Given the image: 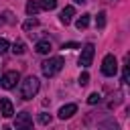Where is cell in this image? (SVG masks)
<instances>
[{"label":"cell","mask_w":130,"mask_h":130,"mask_svg":"<svg viewBox=\"0 0 130 130\" xmlns=\"http://www.w3.org/2000/svg\"><path fill=\"white\" fill-rule=\"evenodd\" d=\"M12 51H14L16 55H22V53L26 51V45H24L22 41H14V45H12Z\"/></svg>","instance_id":"13"},{"label":"cell","mask_w":130,"mask_h":130,"mask_svg":"<svg viewBox=\"0 0 130 130\" xmlns=\"http://www.w3.org/2000/svg\"><path fill=\"white\" fill-rule=\"evenodd\" d=\"M100 100H102V95H100L98 91H93V93H91V95L87 98V104H91V106H93V104H98Z\"/></svg>","instance_id":"17"},{"label":"cell","mask_w":130,"mask_h":130,"mask_svg":"<svg viewBox=\"0 0 130 130\" xmlns=\"http://www.w3.org/2000/svg\"><path fill=\"white\" fill-rule=\"evenodd\" d=\"M75 26L79 28V30H83V28H87L89 26V14H81L77 20H75Z\"/></svg>","instance_id":"12"},{"label":"cell","mask_w":130,"mask_h":130,"mask_svg":"<svg viewBox=\"0 0 130 130\" xmlns=\"http://www.w3.org/2000/svg\"><path fill=\"white\" fill-rule=\"evenodd\" d=\"M93 55H95V47L91 43H87L83 49H81V55H79V65L81 67H89L91 61H93Z\"/></svg>","instance_id":"4"},{"label":"cell","mask_w":130,"mask_h":130,"mask_svg":"<svg viewBox=\"0 0 130 130\" xmlns=\"http://www.w3.org/2000/svg\"><path fill=\"white\" fill-rule=\"evenodd\" d=\"M95 26H98V28H104V26H106V12H104V10L95 16Z\"/></svg>","instance_id":"15"},{"label":"cell","mask_w":130,"mask_h":130,"mask_svg":"<svg viewBox=\"0 0 130 130\" xmlns=\"http://www.w3.org/2000/svg\"><path fill=\"white\" fill-rule=\"evenodd\" d=\"M102 73L108 75V77H114L118 73V61L114 55H106L104 61H102Z\"/></svg>","instance_id":"3"},{"label":"cell","mask_w":130,"mask_h":130,"mask_svg":"<svg viewBox=\"0 0 130 130\" xmlns=\"http://www.w3.org/2000/svg\"><path fill=\"white\" fill-rule=\"evenodd\" d=\"M8 47H10L8 41H6V39H0V55H4V53L8 51Z\"/></svg>","instance_id":"20"},{"label":"cell","mask_w":130,"mask_h":130,"mask_svg":"<svg viewBox=\"0 0 130 130\" xmlns=\"http://www.w3.org/2000/svg\"><path fill=\"white\" fill-rule=\"evenodd\" d=\"M73 2H75V4H85L87 0H73Z\"/></svg>","instance_id":"22"},{"label":"cell","mask_w":130,"mask_h":130,"mask_svg":"<svg viewBox=\"0 0 130 130\" xmlns=\"http://www.w3.org/2000/svg\"><path fill=\"white\" fill-rule=\"evenodd\" d=\"M87 83H89V73L83 71V73L79 75V85H87Z\"/></svg>","instance_id":"19"},{"label":"cell","mask_w":130,"mask_h":130,"mask_svg":"<svg viewBox=\"0 0 130 130\" xmlns=\"http://www.w3.org/2000/svg\"><path fill=\"white\" fill-rule=\"evenodd\" d=\"M30 126H32V116H30L28 112H20V114L16 116V120H14V128L26 130V128H30Z\"/></svg>","instance_id":"6"},{"label":"cell","mask_w":130,"mask_h":130,"mask_svg":"<svg viewBox=\"0 0 130 130\" xmlns=\"http://www.w3.org/2000/svg\"><path fill=\"white\" fill-rule=\"evenodd\" d=\"M39 124H51V114H39Z\"/></svg>","instance_id":"18"},{"label":"cell","mask_w":130,"mask_h":130,"mask_svg":"<svg viewBox=\"0 0 130 130\" xmlns=\"http://www.w3.org/2000/svg\"><path fill=\"white\" fill-rule=\"evenodd\" d=\"M39 87H41L39 79H37L35 75H28V77L22 81V85H20V98H22V100H32V98L39 93Z\"/></svg>","instance_id":"1"},{"label":"cell","mask_w":130,"mask_h":130,"mask_svg":"<svg viewBox=\"0 0 130 130\" xmlns=\"http://www.w3.org/2000/svg\"><path fill=\"white\" fill-rule=\"evenodd\" d=\"M73 16H75V8H73V6H65V8L61 10V14H59V18H61L63 24H69Z\"/></svg>","instance_id":"8"},{"label":"cell","mask_w":130,"mask_h":130,"mask_svg":"<svg viewBox=\"0 0 130 130\" xmlns=\"http://www.w3.org/2000/svg\"><path fill=\"white\" fill-rule=\"evenodd\" d=\"M0 114H2L4 118H12L14 106H12V102H10L8 98H0Z\"/></svg>","instance_id":"7"},{"label":"cell","mask_w":130,"mask_h":130,"mask_svg":"<svg viewBox=\"0 0 130 130\" xmlns=\"http://www.w3.org/2000/svg\"><path fill=\"white\" fill-rule=\"evenodd\" d=\"M39 10H41V4H39V0H28V2H26V14L35 16Z\"/></svg>","instance_id":"11"},{"label":"cell","mask_w":130,"mask_h":130,"mask_svg":"<svg viewBox=\"0 0 130 130\" xmlns=\"http://www.w3.org/2000/svg\"><path fill=\"white\" fill-rule=\"evenodd\" d=\"M63 65H65L63 57H51V59H47V61L41 65V69H43V75H45V77H53V75H57V73L63 69Z\"/></svg>","instance_id":"2"},{"label":"cell","mask_w":130,"mask_h":130,"mask_svg":"<svg viewBox=\"0 0 130 130\" xmlns=\"http://www.w3.org/2000/svg\"><path fill=\"white\" fill-rule=\"evenodd\" d=\"M35 49H37V53H39V55H49L53 47H51V43H49V41H39Z\"/></svg>","instance_id":"10"},{"label":"cell","mask_w":130,"mask_h":130,"mask_svg":"<svg viewBox=\"0 0 130 130\" xmlns=\"http://www.w3.org/2000/svg\"><path fill=\"white\" fill-rule=\"evenodd\" d=\"M2 22H4V14H0V24H2Z\"/></svg>","instance_id":"23"},{"label":"cell","mask_w":130,"mask_h":130,"mask_svg":"<svg viewBox=\"0 0 130 130\" xmlns=\"http://www.w3.org/2000/svg\"><path fill=\"white\" fill-rule=\"evenodd\" d=\"M63 49H79V45H77V43H65Z\"/></svg>","instance_id":"21"},{"label":"cell","mask_w":130,"mask_h":130,"mask_svg":"<svg viewBox=\"0 0 130 130\" xmlns=\"http://www.w3.org/2000/svg\"><path fill=\"white\" fill-rule=\"evenodd\" d=\"M39 4H41V8H45V10H53V8L57 6V0H41Z\"/></svg>","instance_id":"16"},{"label":"cell","mask_w":130,"mask_h":130,"mask_svg":"<svg viewBox=\"0 0 130 130\" xmlns=\"http://www.w3.org/2000/svg\"><path fill=\"white\" fill-rule=\"evenodd\" d=\"M18 79H20V73L12 69V71H6V73L2 75V79H0V85H2L4 89H12V87H16Z\"/></svg>","instance_id":"5"},{"label":"cell","mask_w":130,"mask_h":130,"mask_svg":"<svg viewBox=\"0 0 130 130\" xmlns=\"http://www.w3.org/2000/svg\"><path fill=\"white\" fill-rule=\"evenodd\" d=\"M35 26H39V20H37V18H26V20L22 22V28H24V30H30V28H35Z\"/></svg>","instance_id":"14"},{"label":"cell","mask_w":130,"mask_h":130,"mask_svg":"<svg viewBox=\"0 0 130 130\" xmlns=\"http://www.w3.org/2000/svg\"><path fill=\"white\" fill-rule=\"evenodd\" d=\"M75 112H77V106H75V104H67V106H63V108L59 110V118H61V120H67V118H71Z\"/></svg>","instance_id":"9"}]
</instances>
